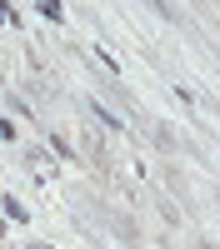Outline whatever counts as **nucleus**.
<instances>
[{
	"label": "nucleus",
	"mask_w": 220,
	"mask_h": 249,
	"mask_svg": "<svg viewBox=\"0 0 220 249\" xmlns=\"http://www.w3.org/2000/svg\"><path fill=\"white\" fill-rule=\"evenodd\" d=\"M40 10H45L50 20H65V5H60V0H40Z\"/></svg>",
	"instance_id": "obj_1"
}]
</instances>
